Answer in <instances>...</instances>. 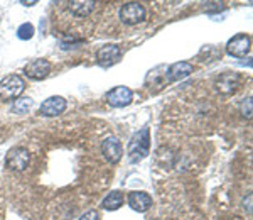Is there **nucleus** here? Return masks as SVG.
<instances>
[{
  "label": "nucleus",
  "mask_w": 253,
  "mask_h": 220,
  "mask_svg": "<svg viewBox=\"0 0 253 220\" xmlns=\"http://www.w3.org/2000/svg\"><path fill=\"white\" fill-rule=\"evenodd\" d=\"M149 149H150V132H149V127H144L128 142L130 163H138V161L144 160V158H147Z\"/></svg>",
  "instance_id": "obj_1"
},
{
  "label": "nucleus",
  "mask_w": 253,
  "mask_h": 220,
  "mask_svg": "<svg viewBox=\"0 0 253 220\" xmlns=\"http://www.w3.org/2000/svg\"><path fill=\"white\" fill-rule=\"evenodd\" d=\"M26 90V81L19 75H9L0 81V100L14 102Z\"/></svg>",
  "instance_id": "obj_2"
},
{
  "label": "nucleus",
  "mask_w": 253,
  "mask_h": 220,
  "mask_svg": "<svg viewBox=\"0 0 253 220\" xmlns=\"http://www.w3.org/2000/svg\"><path fill=\"white\" fill-rule=\"evenodd\" d=\"M147 17V10L142 3L138 2H126L120 9V19L126 26H137L144 22Z\"/></svg>",
  "instance_id": "obj_3"
},
{
  "label": "nucleus",
  "mask_w": 253,
  "mask_h": 220,
  "mask_svg": "<svg viewBox=\"0 0 253 220\" xmlns=\"http://www.w3.org/2000/svg\"><path fill=\"white\" fill-rule=\"evenodd\" d=\"M31 163V153L29 149L17 146L12 148L5 156V166L12 171H24Z\"/></svg>",
  "instance_id": "obj_4"
},
{
  "label": "nucleus",
  "mask_w": 253,
  "mask_h": 220,
  "mask_svg": "<svg viewBox=\"0 0 253 220\" xmlns=\"http://www.w3.org/2000/svg\"><path fill=\"white\" fill-rule=\"evenodd\" d=\"M252 50V38L248 34H236L226 43V53L233 58H245Z\"/></svg>",
  "instance_id": "obj_5"
},
{
  "label": "nucleus",
  "mask_w": 253,
  "mask_h": 220,
  "mask_svg": "<svg viewBox=\"0 0 253 220\" xmlns=\"http://www.w3.org/2000/svg\"><path fill=\"white\" fill-rule=\"evenodd\" d=\"M240 81H242V78H240L238 73L226 71V73H221V75L216 78L214 88H216V92L221 93V95H233V93L238 90Z\"/></svg>",
  "instance_id": "obj_6"
},
{
  "label": "nucleus",
  "mask_w": 253,
  "mask_h": 220,
  "mask_svg": "<svg viewBox=\"0 0 253 220\" xmlns=\"http://www.w3.org/2000/svg\"><path fill=\"white\" fill-rule=\"evenodd\" d=\"M101 154H103V158L108 163L117 165L122 160V156H124V146H122V142L117 137L110 136L101 142Z\"/></svg>",
  "instance_id": "obj_7"
},
{
  "label": "nucleus",
  "mask_w": 253,
  "mask_h": 220,
  "mask_svg": "<svg viewBox=\"0 0 253 220\" xmlns=\"http://www.w3.org/2000/svg\"><path fill=\"white\" fill-rule=\"evenodd\" d=\"M24 73H26V76L31 80H36V81L44 80L49 73H51V63L42 58L32 59L24 66Z\"/></svg>",
  "instance_id": "obj_8"
},
{
  "label": "nucleus",
  "mask_w": 253,
  "mask_h": 220,
  "mask_svg": "<svg viewBox=\"0 0 253 220\" xmlns=\"http://www.w3.org/2000/svg\"><path fill=\"white\" fill-rule=\"evenodd\" d=\"M66 107H68L66 99L54 95V97H49L47 100H44L42 104H41L39 113L42 117H58L64 112V110H66Z\"/></svg>",
  "instance_id": "obj_9"
},
{
  "label": "nucleus",
  "mask_w": 253,
  "mask_h": 220,
  "mask_svg": "<svg viewBox=\"0 0 253 220\" xmlns=\"http://www.w3.org/2000/svg\"><path fill=\"white\" fill-rule=\"evenodd\" d=\"M133 100V92L128 87H115L107 93V102L112 107L122 109L130 105Z\"/></svg>",
  "instance_id": "obj_10"
},
{
  "label": "nucleus",
  "mask_w": 253,
  "mask_h": 220,
  "mask_svg": "<svg viewBox=\"0 0 253 220\" xmlns=\"http://www.w3.org/2000/svg\"><path fill=\"white\" fill-rule=\"evenodd\" d=\"M120 58H122V50L117 44H105V46H101L96 53L98 64L103 68H108V66H112V64L118 63Z\"/></svg>",
  "instance_id": "obj_11"
},
{
  "label": "nucleus",
  "mask_w": 253,
  "mask_h": 220,
  "mask_svg": "<svg viewBox=\"0 0 253 220\" xmlns=\"http://www.w3.org/2000/svg\"><path fill=\"white\" fill-rule=\"evenodd\" d=\"M128 207L133 212L144 214L152 207V197L147 191H132L128 193Z\"/></svg>",
  "instance_id": "obj_12"
},
{
  "label": "nucleus",
  "mask_w": 253,
  "mask_h": 220,
  "mask_svg": "<svg viewBox=\"0 0 253 220\" xmlns=\"http://www.w3.org/2000/svg\"><path fill=\"white\" fill-rule=\"evenodd\" d=\"M193 73V64L187 61H177V63L167 66V81H181Z\"/></svg>",
  "instance_id": "obj_13"
},
{
  "label": "nucleus",
  "mask_w": 253,
  "mask_h": 220,
  "mask_svg": "<svg viewBox=\"0 0 253 220\" xmlns=\"http://www.w3.org/2000/svg\"><path fill=\"white\" fill-rule=\"evenodd\" d=\"M96 2L95 0H73L69 2V12H71L75 17H88L93 10H95Z\"/></svg>",
  "instance_id": "obj_14"
},
{
  "label": "nucleus",
  "mask_w": 253,
  "mask_h": 220,
  "mask_svg": "<svg viewBox=\"0 0 253 220\" xmlns=\"http://www.w3.org/2000/svg\"><path fill=\"white\" fill-rule=\"evenodd\" d=\"M159 70H161V66L154 68V70L149 71V75H147L145 78V85L152 90V87H164V85L167 83V68L164 66V70H162V73H159Z\"/></svg>",
  "instance_id": "obj_15"
},
{
  "label": "nucleus",
  "mask_w": 253,
  "mask_h": 220,
  "mask_svg": "<svg viewBox=\"0 0 253 220\" xmlns=\"http://www.w3.org/2000/svg\"><path fill=\"white\" fill-rule=\"evenodd\" d=\"M124 202H125V198H124V195H122V191H117V190L110 191L107 197L103 198V202H101V209L115 212L124 205Z\"/></svg>",
  "instance_id": "obj_16"
},
{
  "label": "nucleus",
  "mask_w": 253,
  "mask_h": 220,
  "mask_svg": "<svg viewBox=\"0 0 253 220\" xmlns=\"http://www.w3.org/2000/svg\"><path fill=\"white\" fill-rule=\"evenodd\" d=\"M32 105H34V100H32L31 97H19V99L14 100V104H12L10 112L15 113V115H26L32 109Z\"/></svg>",
  "instance_id": "obj_17"
},
{
  "label": "nucleus",
  "mask_w": 253,
  "mask_h": 220,
  "mask_svg": "<svg viewBox=\"0 0 253 220\" xmlns=\"http://www.w3.org/2000/svg\"><path fill=\"white\" fill-rule=\"evenodd\" d=\"M34 32H36L34 26H32L31 22H26L17 29V38L22 39V41H27V39H31L32 36H34Z\"/></svg>",
  "instance_id": "obj_18"
},
{
  "label": "nucleus",
  "mask_w": 253,
  "mask_h": 220,
  "mask_svg": "<svg viewBox=\"0 0 253 220\" xmlns=\"http://www.w3.org/2000/svg\"><path fill=\"white\" fill-rule=\"evenodd\" d=\"M240 113L245 117V119H252V97H248V99H245L242 102V105H240Z\"/></svg>",
  "instance_id": "obj_19"
},
{
  "label": "nucleus",
  "mask_w": 253,
  "mask_h": 220,
  "mask_svg": "<svg viewBox=\"0 0 253 220\" xmlns=\"http://www.w3.org/2000/svg\"><path fill=\"white\" fill-rule=\"evenodd\" d=\"M80 220H100V214H98V210H89L84 215H81Z\"/></svg>",
  "instance_id": "obj_20"
},
{
  "label": "nucleus",
  "mask_w": 253,
  "mask_h": 220,
  "mask_svg": "<svg viewBox=\"0 0 253 220\" xmlns=\"http://www.w3.org/2000/svg\"><path fill=\"white\" fill-rule=\"evenodd\" d=\"M24 3V5H34V3H36V0H34V2H22Z\"/></svg>",
  "instance_id": "obj_21"
}]
</instances>
